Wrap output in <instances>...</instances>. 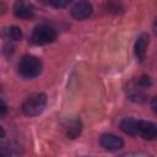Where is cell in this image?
Returning <instances> with one entry per match:
<instances>
[{
	"instance_id": "1",
	"label": "cell",
	"mask_w": 157,
	"mask_h": 157,
	"mask_svg": "<svg viewBox=\"0 0 157 157\" xmlns=\"http://www.w3.org/2000/svg\"><path fill=\"white\" fill-rule=\"evenodd\" d=\"M42 61L39 58L34 56V55H23L18 64H17V70L18 74L23 77V78H33L36 76H38L42 72Z\"/></svg>"
},
{
	"instance_id": "2",
	"label": "cell",
	"mask_w": 157,
	"mask_h": 157,
	"mask_svg": "<svg viewBox=\"0 0 157 157\" xmlns=\"http://www.w3.org/2000/svg\"><path fill=\"white\" fill-rule=\"evenodd\" d=\"M47 105V96L45 93L42 92H37L31 94L29 97H27L25 99V102L22 103V113L27 117H36L39 115L44 108Z\"/></svg>"
},
{
	"instance_id": "3",
	"label": "cell",
	"mask_w": 157,
	"mask_h": 157,
	"mask_svg": "<svg viewBox=\"0 0 157 157\" xmlns=\"http://www.w3.org/2000/svg\"><path fill=\"white\" fill-rule=\"evenodd\" d=\"M56 37H58V33L55 28L48 25H39L33 29L31 34V40L37 45H45V44L53 43L56 39Z\"/></svg>"
},
{
	"instance_id": "4",
	"label": "cell",
	"mask_w": 157,
	"mask_h": 157,
	"mask_svg": "<svg viewBox=\"0 0 157 157\" xmlns=\"http://www.w3.org/2000/svg\"><path fill=\"white\" fill-rule=\"evenodd\" d=\"M137 136L148 141L157 139V125L147 120H137Z\"/></svg>"
},
{
	"instance_id": "5",
	"label": "cell",
	"mask_w": 157,
	"mask_h": 157,
	"mask_svg": "<svg viewBox=\"0 0 157 157\" xmlns=\"http://www.w3.org/2000/svg\"><path fill=\"white\" fill-rule=\"evenodd\" d=\"M99 144L107 151H118L124 146V141L121 140V137H119L114 134H109V132L103 134L101 136Z\"/></svg>"
},
{
	"instance_id": "6",
	"label": "cell",
	"mask_w": 157,
	"mask_h": 157,
	"mask_svg": "<svg viewBox=\"0 0 157 157\" xmlns=\"http://www.w3.org/2000/svg\"><path fill=\"white\" fill-rule=\"evenodd\" d=\"M92 13V5L88 1L75 2L71 7V16L76 20H85Z\"/></svg>"
},
{
	"instance_id": "7",
	"label": "cell",
	"mask_w": 157,
	"mask_h": 157,
	"mask_svg": "<svg viewBox=\"0 0 157 157\" xmlns=\"http://www.w3.org/2000/svg\"><path fill=\"white\" fill-rule=\"evenodd\" d=\"M148 42H150V38H148V34L147 33H141L136 38V42H135V45H134V52H135L136 59L140 63L145 60L147 47H148Z\"/></svg>"
},
{
	"instance_id": "8",
	"label": "cell",
	"mask_w": 157,
	"mask_h": 157,
	"mask_svg": "<svg viewBox=\"0 0 157 157\" xmlns=\"http://www.w3.org/2000/svg\"><path fill=\"white\" fill-rule=\"evenodd\" d=\"M13 13L16 17L22 18V20H29L34 16V9L32 5L22 2V1H17L13 5Z\"/></svg>"
},
{
	"instance_id": "9",
	"label": "cell",
	"mask_w": 157,
	"mask_h": 157,
	"mask_svg": "<svg viewBox=\"0 0 157 157\" xmlns=\"http://www.w3.org/2000/svg\"><path fill=\"white\" fill-rule=\"evenodd\" d=\"M120 129L130 136H137V120L132 118H125L120 123Z\"/></svg>"
},
{
	"instance_id": "10",
	"label": "cell",
	"mask_w": 157,
	"mask_h": 157,
	"mask_svg": "<svg viewBox=\"0 0 157 157\" xmlns=\"http://www.w3.org/2000/svg\"><path fill=\"white\" fill-rule=\"evenodd\" d=\"M65 129H66L67 136L71 139H75L81 132V123H80V120H71Z\"/></svg>"
},
{
	"instance_id": "11",
	"label": "cell",
	"mask_w": 157,
	"mask_h": 157,
	"mask_svg": "<svg viewBox=\"0 0 157 157\" xmlns=\"http://www.w3.org/2000/svg\"><path fill=\"white\" fill-rule=\"evenodd\" d=\"M6 34L9 38H11L12 40H20L22 38V32L21 28L17 26H11L6 29Z\"/></svg>"
},
{
	"instance_id": "12",
	"label": "cell",
	"mask_w": 157,
	"mask_h": 157,
	"mask_svg": "<svg viewBox=\"0 0 157 157\" xmlns=\"http://www.w3.org/2000/svg\"><path fill=\"white\" fill-rule=\"evenodd\" d=\"M129 99L132 101V102L141 103V102L145 101V94H144L140 90H135V91H132V92L129 94Z\"/></svg>"
},
{
	"instance_id": "13",
	"label": "cell",
	"mask_w": 157,
	"mask_h": 157,
	"mask_svg": "<svg viewBox=\"0 0 157 157\" xmlns=\"http://www.w3.org/2000/svg\"><path fill=\"white\" fill-rule=\"evenodd\" d=\"M118 157H151V155L142 151H131V152H125Z\"/></svg>"
},
{
	"instance_id": "14",
	"label": "cell",
	"mask_w": 157,
	"mask_h": 157,
	"mask_svg": "<svg viewBox=\"0 0 157 157\" xmlns=\"http://www.w3.org/2000/svg\"><path fill=\"white\" fill-rule=\"evenodd\" d=\"M47 4L50 5V6H53V7L59 9V7H65V6L69 4V1H67V0H50V1H48Z\"/></svg>"
},
{
	"instance_id": "15",
	"label": "cell",
	"mask_w": 157,
	"mask_h": 157,
	"mask_svg": "<svg viewBox=\"0 0 157 157\" xmlns=\"http://www.w3.org/2000/svg\"><path fill=\"white\" fill-rule=\"evenodd\" d=\"M137 85H139V87H141V88H147V87L151 85V81H150V78H148L147 76H142L141 78H139Z\"/></svg>"
},
{
	"instance_id": "16",
	"label": "cell",
	"mask_w": 157,
	"mask_h": 157,
	"mask_svg": "<svg viewBox=\"0 0 157 157\" xmlns=\"http://www.w3.org/2000/svg\"><path fill=\"white\" fill-rule=\"evenodd\" d=\"M151 108L153 109L155 113H157V96H155V97L151 99Z\"/></svg>"
},
{
	"instance_id": "17",
	"label": "cell",
	"mask_w": 157,
	"mask_h": 157,
	"mask_svg": "<svg viewBox=\"0 0 157 157\" xmlns=\"http://www.w3.org/2000/svg\"><path fill=\"white\" fill-rule=\"evenodd\" d=\"M5 114H6V104L2 101V103H1V117H5Z\"/></svg>"
},
{
	"instance_id": "18",
	"label": "cell",
	"mask_w": 157,
	"mask_h": 157,
	"mask_svg": "<svg viewBox=\"0 0 157 157\" xmlns=\"http://www.w3.org/2000/svg\"><path fill=\"white\" fill-rule=\"evenodd\" d=\"M153 32H155V34H157V20L153 23Z\"/></svg>"
}]
</instances>
